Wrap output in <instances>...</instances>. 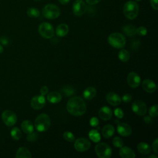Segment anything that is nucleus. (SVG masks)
Instances as JSON below:
<instances>
[{
  "mask_svg": "<svg viewBox=\"0 0 158 158\" xmlns=\"http://www.w3.org/2000/svg\"><path fill=\"white\" fill-rule=\"evenodd\" d=\"M67 110L72 115L81 116L85 113L86 106L81 98L74 96L68 101Z\"/></svg>",
  "mask_w": 158,
  "mask_h": 158,
  "instance_id": "obj_1",
  "label": "nucleus"
},
{
  "mask_svg": "<svg viewBox=\"0 0 158 158\" xmlns=\"http://www.w3.org/2000/svg\"><path fill=\"white\" fill-rule=\"evenodd\" d=\"M123 12L124 15L128 19H135L139 12V6L133 1L126 2L123 6Z\"/></svg>",
  "mask_w": 158,
  "mask_h": 158,
  "instance_id": "obj_2",
  "label": "nucleus"
},
{
  "mask_svg": "<svg viewBox=\"0 0 158 158\" xmlns=\"http://www.w3.org/2000/svg\"><path fill=\"white\" fill-rule=\"evenodd\" d=\"M51 120L46 114H40L35 119V127L38 131H45L49 128Z\"/></svg>",
  "mask_w": 158,
  "mask_h": 158,
  "instance_id": "obj_3",
  "label": "nucleus"
},
{
  "mask_svg": "<svg viewBox=\"0 0 158 158\" xmlns=\"http://www.w3.org/2000/svg\"><path fill=\"white\" fill-rule=\"evenodd\" d=\"M109 44L115 48H122L126 43L125 37L120 33H112L107 38Z\"/></svg>",
  "mask_w": 158,
  "mask_h": 158,
  "instance_id": "obj_4",
  "label": "nucleus"
},
{
  "mask_svg": "<svg viewBox=\"0 0 158 158\" xmlns=\"http://www.w3.org/2000/svg\"><path fill=\"white\" fill-rule=\"evenodd\" d=\"M42 14L46 19H54L60 15V10L57 6L53 4H48L43 7Z\"/></svg>",
  "mask_w": 158,
  "mask_h": 158,
  "instance_id": "obj_5",
  "label": "nucleus"
},
{
  "mask_svg": "<svg viewBox=\"0 0 158 158\" xmlns=\"http://www.w3.org/2000/svg\"><path fill=\"white\" fill-rule=\"evenodd\" d=\"M40 35L46 39L51 38L54 35V30L52 25L48 22H42L38 27Z\"/></svg>",
  "mask_w": 158,
  "mask_h": 158,
  "instance_id": "obj_6",
  "label": "nucleus"
},
{
  "mask_svg": "<svg viewBox=\"0 0 158 158\" xmlns=\"http://www.w3.org/2000/svg\"><path fill=\"white\" fill-rule=\"evenodd\" d=\"M95 152L100 158H109L112 156L110 147L104 143H99L95 146Z\"/></svg>",
  "mask_w": 158,
  "mask_h": 158,
  "instance_id": "obj_7",
  "label": "nucleus"
},
{
  "mask_svg": "<svg viewBox=\"0 0 158 158\" xmlns=\"http://www.w3.org/2000/svg\"><path fill=\"white\" fill-rule=\"evenodd\" d=\"M3 122L7 126H13L17 122V116L15 114L9 110H4L1 115Z\"/></svg>",
  "mask_w": 158,
  "mask_h": 158,
  "instance_id": "obj_8",
  "label": "nucleus"
},
{
  "mask_svg": "<svg viewBox=\"0 0 158 158\" xmlns=\"http://www.w3.org/2000/svg\"><path fill=\"white\" fill-rule=\"evenodd\" d=\"M73 13L76 16H81L87 10V6L82 0H76L72 6Z\"/></svg>",
  "mask_w": 158,
  "mask_h": 158,
  "instance_id": "obj_9",
  "label": "nucleus"
},
{
  "mask_svg": "<svg viewBox=\"0 0 158 158\" xmlns=\"http://www.w3.org/2000/svg\"><path fill=\"white\" fill-rule=\"evenodd\" d=\"M132 110L138 115H144L147 112L146 104L142 101L136 100L131 105Z\"/></svg>",
  "mask_w": 158,
  "mask_h": 158,
  "instance_id": "obj_10",
  "label": "nucleus"
},
{
  "mask_svg": "<svg viewBox=\"0 0 158 158\" xmlns=\"http://www.w3.org/2000/svg\"><path fill=\"white\" fill-rule=\"evenodd\" d=\"M91 146L89 141L85 138H77L74 143V148L77 151L83 152L87 151Z\"/></svg>",
  "mask_w": 158,
  "mask_h": 158,
  "instance_id": "obj_11",
  "label": "nucleus"
},
{
  "mask_svg": "<svg viewBox=\"0 0 158 158\" xmlns=\"http://www.w3.org/2000/svg\"><path fill=\"white\" fill-rule=\"evenodd\" d=\"M46 103V100L43 95H38L32 98L30 104L32 108L34 109H41L44 106Z\"/></svg>",
  "mask_w": 158,
  "mask_h": 158,
  "instance_id": "obj_12",
  "label": "nucleus"
},
{
  "mask_svg": "<svg viewBox=\"0 0 158 158\" xmlns=\"http://www.w3.org/2000/svg\"><path fill=\"white\" fill-rule=\"evenodd\" d=\"M127 83L131 88L138 87L141 82V78L136 72H130L127 76Z\"/></svg>",
  "mask_w": 158,
  "mask_h": 158,
  "instance_id": "obj_13",
  "label": "nucleus"
},
{
  "mask_svg": "<svg viewBox=\"0 0 158 158\" xmlns=\"http://www.w3.org/2000/svg\"><path fill=\"white\" fill-rule=\"evenodd\" d=\"M117 130L119 135L123 136H128L132 132L131 127L126 123H119L117 125Z\"/></svg>",
  "mask_w": 158,
  "mask_h": 158,
  "instance_id": "obj_14",
  "label": "nucleus"
},
{
  "mask_svg": "<svg viewBox=\"0 0 158 158\" xmlns=\"http://www.w3.org/2000/svg\"><path fill=\"white\" fill-rule=\"evenodd\" d=\"M106 100L109 104L113 106H117L121 103V98L115 93L109 92L106 95Z\"/></svg>",
  "mask_w": 158,
  "mask_h": 158,
  "instance_id": "obj_15",
  "label": "nucleus"
},
{
  "mask_svg": "<svg viewBox=\"0 0 158 158\" xmlns=\"http://www.w3.org/2000/svg\"><path fill=\"white\" fill-rule=\"evenodd\" d=\"M143 89L149 93L154 92L157 89V85L154 81L150 79H145L142 82Z\"/></svg>",
  "mask_w": 158,
  "mask_h": 158,
  "instance_id": "obj_16",
  "label": "nucleus"
},
{
  "mask_svg": "<svg viewBox=\"0 0 158 158\" xmlns=\"http://www.w3.org/2000/svg\"><path fill=\"white\" fill-rule=\"evenodd\" d=\"M99 117L104 120H109L112 116V111L107 106L102 107L99 110Z\"/></svg>",
  "mask_w": 158,
  "mask_h": 158,
  "instance_id": "obj_17",
  "label": "nucleus"
},
{
  "mask_svg": "<svg viewBox=\"0 0 158 158\" xmlns=\"http://www.w3.org/2000/svg\"><path fill=\"white\" fill-rule=\"evenodd\" d=\"M119 155L122 158H135V153L133 149L127 146H122L120 148Z\"/></svg>",
  "mask_w": 158,
  "mask_h": 158,
  "instance_id": "obj_18",
  "label": "nucleus"
},
{
  "mask_svg": "<svg viewBox=\"0 0 158 158\" xmlns=\"http://www.w3.org/2000/svg\"><path fill=\"white\" fill-rule=\"evenodd\" d=\"M47 99L49 102L52 104L59 102L62 99L61 94L57 91H52L47 96Z\"/></svg>",
  "mask_w": 158,
  "mask_h": 158,
  "instance_id": "obj_19",
  "label": "nucleus"
},
{
  "mask_svg": "<svg viewBox=\"0 0 158 158\" xmlns=\"http://www.w3.org/2000/svg\"><path fill=\"white\" fill-rule=\"evenodd\" d=\"M69 30V28L67 24L61 23L57 27L56 30V33L58 36L63 37L66 35H67Z\"/></svg>",
  "mask_w": 158,
  "mask_h": 158,
  "instance_id": "obj_20",
  "label": "nucleus"
},
{
  "mask_svg": "<svg viewBox=\"0 0 158 158\" xmlns=\"http://www.w3.org/2000/svg\"><path fill=\"white\" fill-rule=\"evenodd\" d=\"M114 133V128L110 124L106 125L102 129V135L105 138H110Z\"/></svg>",
  "mask_w": 158,
  "mask_h": 158,
  "instance_id": "obj_21",
  "label": "nucleus"
},
{
  "mask_svg": "<svg viewBox=\"0 0 158 158\" xmlns=\"http://www.w3.org/2000/svg\"><path fill=\"white\" fill-rule=\"evenodd\" d=\"M15 157L17 158H31V154L27 148L22 147L17 150Z\"/></svg>",
  "mask_w": 158,
  "mask_h": 158,
  "instance_id": "obj_22",
  "label": "nucleus"
},
{
  "mask_svg": "<svg viewBox=\"0 0 158 158\" xmlns=\"http://www.w3.org/2000/svg\"><path fill=\"white\" fill-rule=\"evenodd\" d=\"M21 127L23 131L27 134H30L34 130V126L29 120H24L21 124Z\"/></svg>",
  "mask_w": 158,
  "mask_h": 158,
  "instance_id": "obj_23",
  "label": "nucleus"
},
{
  "mask_svg": "<svg viewBox=\"0 0 158 158\" xmlns=\"http://www.w3.org/2000/svg\"><path fill=\"white\" fill-rule=\"evenodd\" d=\"M138 151L141 153L143 154H148L150 153L151 151V146L144 142H141L139 143L137 146Z\"/></svg>",
  "mask_w": 158,
  "mask_h": 158,
  "instance_id": "obj_24",
  "label": "nucleus"
},
{
  "mask_svg": "<svg viewBox=\"0 0 158 158\" xmlns=\"http://www.w3.org/2000/svg\"><path fill=\"white\" fill-rule=\"evenodd\" d=\"M96 94V90L94 87L89 86L86 88L83 91V97L86 99H93Z\"/></svg>",
  "mask_w": 158,
  "mask_h": 158,
  "instance_id": "obj_25",
  "label": "nucleus"
},
{
  "mask_svg": "<svg viewBox=\"0 0 158 158\" xmlns=\"http://www.w3.org/2000/svg\"><path fill=\"white\" fill-rule=\"evenodd\" d=\"M123 31L127 36H133L136 33V28L132 25H126L123 27Z\"/></svg>",
  "mask_w": 158,
  "mask_h": 158,
  "instance_id": "obj_26",
  "label": "nucleus"
},
{
  "mask_svg": "<svg viewBox=\"0 0 158 158\" xmlns=\"http://www.w3.org/2000/svg\"><path fill=\"white\" fill-rule=\"evenodd\" d=\"M89 138L93 142L98 143L101 139V136L97 130H91L88 133Z\"/></svg>",
  "mask_w": 158,
  "mask_h": 158,
  "instance_id": "obj_27",
  "label": "nucleus"
},
{
  "mask_svg": "<svg viewBox=\"0 0 158 158\" xmlns=\"http://www.w3.org/2000/svg\"><path fill=\"white\" fill-rule=\"evenodd\" d=\"M118 57L119 59L122 62H127L130 59V53L126 49H121L118 53Z\"/></svg>",
  "mask_w": 158,
  "mask_h": 158,
  "instance_id": "obj_28",
  "label": "nucleus"
},
{
  "mask_svg": "<svg viewBox=\"0 0 158 158\" xmlns=\"http://www.w3.org/2000/svg\"><path fill=\"white\" fill-rule=\"evenodd\" d=\"M27 15L31 18H37L40 15V10L35 7L29 8L27 12Z\"/></svg>",
  "mask_w": 158,
  "mask_h": 158,
  "instance_id": "obj_29",
  "label": "nucleus"
},
{
  "mask_svg": "<svg viewBox=\"0 0 158 158\" xmlns=\"http://www.w3.org/2000/svg\"><path fill=\"white\" fill-rule=\"evenodd\" d=\"M10 135L14 139L19 140L22 136V133L19 128L14 127L10 131Z\"/></svg>",
  "mask_w": 158,
  "mask_h": 158,
  "instance_id": "obj_30",
  "label": "nucleus"
},
{
  "mask_svg": "<svg viewBox=\"0 0 158 158\" xmlns=\"http://www.w3.org/2000/svg\"><path fill=\"white\" fill-rule=\"evenodd\" d=\"M61 91L64 94H65L67 96H70L73 95V93H75L74 89L72 86H64V88H62L61 89Z\"/></svg>",
  "mask_w": 158,
  "mask_h": 158,
  "instance_id": "obj_31",
  "label": "nucleus"
},
{
  "mask_svg": "<svg viewBox=\"0 0 158 158\" xmlns=\"http://www.w3.org/2000/svg\"><path fill=\"white\" fill-rule=\"evenodd\" d=\"M157 108H158V106L157 104L153 105L150 107V109H149V114L151 117L156 118L157 117L158 115Z\"/></svg>",
  "mask_w": 158,
  "mask_h": 158,
  "instance_id": "obj_32",
  "label": "nucleus"
},
{
  "mask_svg": "<svg viewBox=\"0 0 158 158\" xmlns=\"http://www.w3.org/2000/svg\"><path fill=\"white\" fill-rule=\"evenodd\" d=\"M63 137L66 141L69 142H73L75 139L73 134L70 131L64 132L63 134Z\"/></svg>",
  "mask_w": 158,
  "mask_h": 158,
  "instance_id": "obj_33",
  "label": "nucleus"
},
{
  "mask_svg": "<svg viewBox=\"0 0 158 158\" xmlns=\"http://www.w3.org/2000/svg\"><path fill=\"white\" fill-rule=\"evenodd\" d=\"M112 143L116 148H121L123 144V140L119 137L114 138L112 139Z\"/></svg>",
  "mask_w": 158,
  "mask_h": 158,
  "instance_id": "obj_34",
  "label": "nucleus"
},
{
  "mask_svg": "<svg viewBox=\"0 0 158 158\" xmlns=\"http://www.w3.org/2000/svg\"><path fill=\"white\" fill-rule=\"evenodd\" d=\"M147 28L143 26H141L136 29V33L139 36H145L147 34Z\"/></svg>",
  "mask_w": 158,
  "mask_h": 158,
  "instance_id": "obj_35",
  "label": "nucleus"
},
{
  "mask_svg": "<svg viewBox=\"0 0 158 158\" xmlns=\"http://www.w3.org/2000/svg\"><path fill=\"white\" fill-rule=\"evenodd\" d=\"M114 114L118 118H122L123 117V112L120 108H116L114 110Z\"/></svg>",
  "mask_w": 158,
  "mask_h": 158,
  "instance_id": "obj_36",
  "label": "nucleus"
},
{
  "mask_svg": "<svg viewBox=\"0 0 158 158\" xmlns=\"http://www.w3.org/2000/svg\"><path fill=\"white\" fill-rule=\"evenodd\" d=\"M38 138V135L36 133H33V131L30 134H28V136H27V140L28 141L33 142Z\"/></svg>",
  "mask_w": 158,
  "mask_h": 158,
  "instance_id": "obj_37",
  "label": "nucleus"
},
{
  "mask_svg": "<svg viewBox=\"0 0 158 158\" xmlns=\"http://www.w3.org/2000/svg\"><path fill=\"white\" fill-rule=\"evenodd\" d=\"M121 99L125 103L129 102L131 101V100L132 99V96L131 94H125L122 98H121Z\"/></svg>",
  "mask_w": 158,
  "mask_h": 158,
  "instance_id": "obj_38",
  "label": "nucleus"
},
{
  "mask_svg": "<svg viewBox=\"0 0 158 158\" xmlns=\"http://www.w3.org/2000/svg\"><path fill=\"white\" fill-rule=\"evenodd\" d=\"M89 123L91 125V126L92 127H96L98 124H99V120L97 117H92L90 120H89Z\"/></svg>",
  "mask_w": 158,
  "mask_h": 158,
  "instance_id": "obj_39",
  "label": "nucleus"
},
{
  "mask_svg": "<svg viewBox=\"0 0 158 158\" xmlns=\"http://www.w3.org/2000/svg\"><path fill=\"white\" fill-rule=\"evenodd\" d=\"M152 148L153 149V151H154V152L156 154H157V149H158V140L156 138L154 141L152 143Z\"/></svg>",
  "mask_w": 158,
  "mask_h": 158,
  "instance_id": "obj_40",
  "label": "nucleus"
},
{
  "mask_svg": "<svg viewBox=\"0 0 158 158\" xmlns=\"http://www.w3.org/2000/svg\"><path fill=\"white\" fill-rule=\"evenodd\" d=\"M0 43H1V44L4 45V46H7L9 44V40L8 38H6V36H1L0 38Z\"/></svg>",
  "mask_w": 158,
  "mask_h": 158,
  "instance_id": "obj_41",
  "label": "nucleus"
},
{
  "mask_svg": "<svg viewBox=\"0 0 158 158\" xmlns=\"http://www.w3.org/2000/svg\"><path fill=\"white\" fill-rule=\"evenodd\" d=\"M48 91H49V89L46 86H43L40 89V93L41 95H43V96L48 94Z\"/></svg>",
  "mask_w": 158,
  "mask_h": 158,
  "instance_id": "obj_42",
  "label": "nucleus"
},
{
  "mask_svg": "<svg viewBox=\"0 0 158 158\" xmlns=\"http://www.w3.org/2000/svg\"><path fill=\"white\" fill-rule=\"evenodd\" d=\"M158 0H150V3L151 5V7L157 10L158 9Z\"/></svg>",
  "mask_w": 158,
  "mask_h": 158,
  "instance_id": "obj_43",
  "label": "nucleus"
},
{
  "mask_svg": "<svg viewBox=\"0 0 158 158\" xmlns=\"http://www.w3.org/2000/svg\"><path fill=\"white\" fill-rule=\"evenodd\" d=\"M85 1L89 5H94L99 2L101 0H85Z\"/></svg>",
  "mask_w": 158,
  "mask_h": 158,
  "instance_id": "obj_44",
  "label": "nucleus"
},
{
  "mask_svg": "<svg viewBox=\"0 0 158 158\" xmlns=\"http://www.w3.org/2000/svg\"><path fill=\"white\" fill-rule=\"evenodd\" d=\"M144 122H145L146 123H150L151 122V121H152V118H151V117H149V116H146V117H144Z\"/></svg>",
  "mask_w": 158,
  "mask_h": 158,
  "instance_id": "obj_45",
  "label": "nucleus"
},
{
  "mask_svg": "<svg viewBox=\"0 0 158 158\" xmlns=\"http://www.w3.org/2000/svg\"><path fill=\"white\" fill-rule=\"evenodd\" d=\"M59 2L61 4H67L70 0H58Z\"/></svg>",
  "mask_w": 158,
  "mask_h": 158,
  "instance_id": "obj_46",
  "label": "nucleus"
},
{
  "mask_svg": "<svg viewBox=\"0 0 158 158\" xmlns=\"http://www.w3.org/2000/svg\"><path fill=\"white\" fill-rule=\"evenodd\" d=\"M3 52V47L1 44H0V54Z\"/></svg>",
  "mask_w": 158,
  "mask_h": 158,
  "instance_id": "obj_47",
  "label": "nucleus"
},
{
  "mask_svg": "<svg viewBox=\"0 0 158 158\" xmlns=\"http://www.w3.org/2000/svg\"><path fill=\"white\" fill-rule=\"evenodd\" d=\"M149 158H157V156H155V155H151V156H150L149 157Z\"/></svg>",
  "mask_w": 158,
  "mask_h": 158,
  "instance_id": "obj_48",
  "label": "nucleus"
},
{
  "mask_svg": "<svg viewBox=\"0 0 158 158\" xmlns=\"http://www.w3.org/2000/svg\"><path fill=\"white\" fill-rule=\"evenodd\" d=\"M34 1H41V0H34Z\"/></svg>",
  "mask_w": 158,
  "mask_h": 158,
  "instance_id": "obj_49",
  "label": "nucleus"
},
{
  "mask_svg": "<svg viewBox=\"0 0 158 158\" xmlns=\"http://www.w3.org/2000/svg\"><path fill=\"white\" fill-rule=\"evenodd\" d=\"M135 1H141V0H135Z\"/></svg>",
  "mask_w": 158,
  "mask_h": 158,
  "instance_id": "obj_50",
  "label": "nucleus"
}]
</instances>
